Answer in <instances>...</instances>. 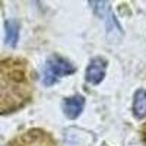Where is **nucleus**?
<instances>
[{
  "label": "nucleus",
  "instance_id": "3",
  "mask_svg": "<svg viewBox=\"0 0 146 146\" xmlns=\"http://www.w3.org/2000/svg\"><path fill=\"white\" fill-rule=\"evenodd\" d=\"M9 146H58L48 131L41 129H29L18 135Z\"/></svg>",
  "mask_w": 146,
  "mask_h": 146
},
{
  "label": "nucleus",
  "instance_id": "2",
  "mask_svg": "<svg viewBox=\"0 0 146 146\" xmlns=\"http://www.w3.org/2000/svg\"><path fill=\"white\" fill-rule=\"evenodd\" d=\"M75 66H73L69 60H66L64 57L58 56V54H53L48 57V60L45 62V67H44V83L47 86L54 85L57 82L58 78L62 76H69L72 73H75Z\"/></svg>",
  "mask_w": 146,
  "mask_h": 146
},
{
  "label": "nucleus",
  "instance_id": "6",
  "mask_svg": "<svg viewBox=\"0 0 146 146\" xmlns=\"http://www.w3.org/2000/svg\"><path fill=\"white\" fill-rule=\"evenodd\" d=\"M133 114L137 120H142L146 117V91L137 89L135 92L133 98Z\"/></svg>",
  "mask_w": 146,
  "mask_h": 146
},
{
  "label": "nucleus",
  "instance_id": "8",
  "mask_svg": "<svg viewBox=\"0 0 146 146\" xmlns=\"http://www.w3.org/2000/svg\"><path fill=\"white\" fill-rule=\"evenodd\" d=\"M142 137H143V142L146 143V124L142 127Z\"/></svg>",
  "mask_w": 146,
  "mask_h": 146
},
{
  "label": "nucleus",
  "instance_id": "7",
  "mask_svg": "<svg viewBox=\"0 0 146 146\" xmlns=\"http://www.w3.org/2000/svg\"><path fill=\"white\" fill-rule=\"evenodd\" d=\"M6 44L10 47H15L19 38V23L16 21H6Z\"/></svg>",
  "mask_w": 146,
  "mask_h": 146
},
{
  "label": "nucleus",
  "instance_id": "5",
  "mask_svg": "<svg viewBox=\"0 0 146 146\" xmlns=\"http://www.w3.org/2000/svg\"><path fill=\"white\" fill-rule=\"evenodd\" d=\"M83 105H85V100L83 96L80 95H73L70 98H66L64 102H63V111L66 114L67 118H78L79 114L82 113L83 110Z\"/></svg>",
  "mask_w": 146,
  "mask_h": 146
},
{
  "label": "nucleus",
  "instance_id": "4",
  "mask_svg": "<svg viewBox=\"0 0 146 146\" xmlns=\"http://www.w3.org/2000/svg\"><path fill=\"white\" fill-rule=\"evenodd\" d=\"M107 60L101 57H95L91 60L89 66L86 67V80L92 85H98L105 76Z\"/></svg>",
  "mask_w": 146,
  "mask_h": 146
},
{
  "label": "nucleus",
  "instance_id": "1",
  "mask_svg": "<svg viewBox=\"0 0 146 146\" xmlns=\"http://www.w3.org/2000/svg\"><path fill=\"white\" fill-rule=\"evenodd\" d=\"M32 72L27 60H0V114L18 111L32 98Z\"/></svg>",
  "mask_w": 146,
  "mask_h": 146
}]
</instances>
